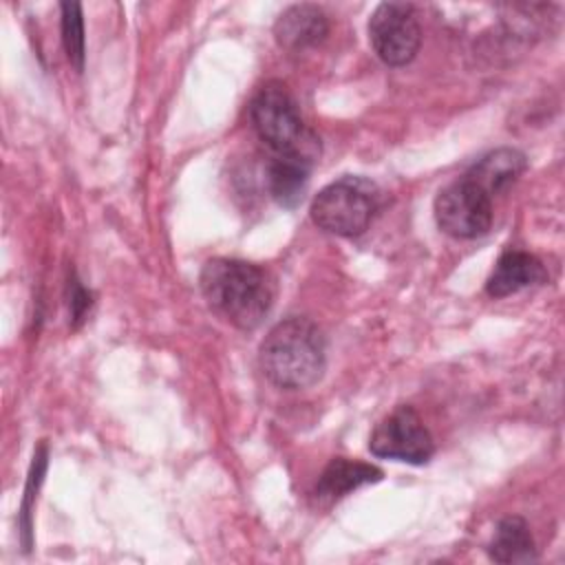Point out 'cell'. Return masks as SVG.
Returning a JSON list of instances; mask_svg holds the SVG:
<instances>
[{
    "instance_id": "2",
    "label": "cell",
    "mask_w": 565,
    "mask_h": 565,
    "mask_svg": "<svg viewBox=\"0 0 565 565\" xmlns=\"http://www.w3.org/2000/svg\"><path fill=\"white\" fill-rule=\"evenodd\" d=\"M258 364L263 375L278 388H309L327 366L324 335L309 318H285L260 342Z\"/></svg>"
},
{
    "instance_id": "9",
    "label": "cell",
    "mask_w": 565,
    "mask_h": 565,
    "mask_svg": "<svg viewBox=\"0 0 565 565\" xmlns=\"http://www.w3.org/2000/svg\"><path fill=\"white\" fill-rule=\"evenodd\" d=\"M545 278H547V271L534 254L521 252V249H508L499 256L486 282V294L490 298H505L525 287L539 285Z\"/></svg>"
},
{
    "instance_id": "11",
    "label": "cell",
    "mask_w": 565,
    "mask_h": 565,
    "mask_svg": "<svg viewBox=\"0 0 565 565\" xmlns=\"http://www.w3.org/2000/svg\"><path fill=\"white\" fill-rule=\"evenodd\" d=\"M527 168V159L516 148H497L488 154H483L479 161L472 163V168L463 174L475 185H479L490 199L494 194H501L508 190Z\"/></svg>"
},
{
    "instance_id": "4",
    "label": "cell",
    "mask_w": 565,
    "mask_h": 565,
    "mask_svg": "<svg viewBox=\"0 0 565 565\" xmlns=\"http://www.w3.org/2000/svg\"><path fill=\"white\" fill-rule=\"evenodd\" d=\"M380 207V190L364 177H342L311 201V221L335 236H360Z\"/></svg>"
},
{
    "instance_id": "15",
    "label": "cell",
    "mask_w": 565,
    "mask_h": 565,
    "mask_svg": "<svg viewBox=\"0 0 565 565\" xmlns=\"http://www.w3.org/2000/svg\"><path fill=\"white\" fill-rule=\"evenodd\" d=\"M62 13V42L68 62L82 71L84 68V18H82V7L77 2H62L60 4Z\"/></svg>"
},
{
    "instance_id": "5",
    "label": "cell",
    "mask_w": 565,
    "mask_h": 565,
    "mask_svg": "<svg viewBox=\"0 0 565 565\" xmlns=\"http://www.w3.org/2000/svg\"><path fill=\"white\" fill-rule=\"evenodd\" d=\"M369 42L388 66H406L419 51L422 26L408 2H382L369 18Z\"/></svg>"
},
{
    "instance_id": "14",
    "label": "cell",
    "mask_w": 565,
    "mask_h": 565,
    "mask_svg": "<svg viewBox=\"0 0 565 565\" xmlns=\"http://www.w3.org/2000/svg\"><path fill=\"white\" fill-rule=\"evenodd\" d=\"M44 470H46V444H40L33 461H31V470H29V479H26V488H24V497H22V508H20V539H22V547L24 552L31 550L33 543V525H31V514H33V503L38 497V488L44 479Z\"/></svg>"
},
{
    "instance_id": "3",
    "label": "cell",
    "mask_w": 565,
    "mask_h": 565,
    "mask_svg": "<svg viewBox=\"0 0 565 565\" xmlns=\"http://www.w3.org/2000/svg\"><path fill=\"white\" fill-rule=\"evenodd\" d=\"M249 119L256 135L274 154L298 157L313 163L320 157V139L300 117V110L282 82H267L249 104Z\"/></svg>"
},
{
    "instance_id": "16",
    "label": "cell",
    "mask_w": 565,
    "mask_h": 565,
    "mask_svg": "<svg viewBox=\"0 0 565 565\" xmlns=\"http://www.w3.org/2000/svg\"><path fill=\"white\" fill-rule=\"evenodd\" d=\"M93 300H90V291L75 278H68V311H71V324L77 329L86 316V311L90 309Z\"/></svg>"
},
{
    "instance_id": "1",
    "label": "cell",
    "mask_w": 565,
    "mask_h": 565,
    "mask_svg": "<svg viewBox=\"0 0 565 565\" xmlns=\"http://www.w3.org/2000/svg\"><path fill=\"white\" fill-rule=\"evenodd\" d=\"M210 309L241 331L256 329L271 309L274 287L267 271L238 258H212L199 274Z\"/></svg>"
},
{
    "instance_id": "13",
    "label": "cell",
    "mask_w": 565,
    "mask_h": 565,
    "mask_svg": "<svg viewBox=\"0 0 565 565\" xmlns=\"http://www.w3.org/2000/svg\"><path fill=\"white\" fill-rule=\"evenodd\" d=\"M488 554L497 563H532L536 561V545L530 525L521 516H505L497 523Z\"/></svg>"
},
{
    "instance_id": "7",
    "label": "cell",
    "mask_w": 565,
    "mask_h": 565,
    "mask_svg": "<svg viewBox=\"0 0 565 565\" xmlns=\"http://www.w3.org/2000/svg\"><path fill=\"white\" fill-rule=\"evenodd\" d=\"M435 218L452 238L483 236L492 225V199L468 177L448 183L435 199Z\"/></svg>"
},
{
    "instance_id": "6",
    "label": "cell",
    "mask_w": 565,
    "mask_h": 565,
    "mask_svg": "<svg viewBox=\"0 0 565 565\" xmlns=\"http://www.w3.org/2000/svg\"><path fill=\"white\" fill-rule=\"evenodd\" d=\"M369 450L382 459L422 466L433 457L435 441L419 413L413 406L402 404L373 428Z\"/></svg>"
},
{
    "instance_id": "12",
    "label": "cell",
    "mask_w": 565,
    "mask_h": 565,
    "mask_svg": "<svg viewBox=\"0 0 565 565\" xmlns=\"http://www.w3.org/2000/svg\"><path fill=\"white\" fill-rule=\"evenodd\" d=\"M311 166L313 163L298 157L274 154L265 172L269 196L282 207H296L305 194Z\"/></svg>"
},
{
    "instance_id": "8",
    "label": "cell",
    "mask_w": 565,
    "mask_h": 565,
    "mask_svg": "<svg viewBox=\"0 0 565 565\" xmlns=\"http://www.w3.org/2000/svg\"><path fill=\"white\" fill-rule=\"evenodd\" d=\"M329 33V20L324 11L316 4H291L287 7L276 24V42L287 51H302L324 42Z\"/></svg>"
},
{
    "instance_id": "10",
    "label": "cell",
    "mask_w": 565,
    "mask_h": 565,
    "mask_svg": "<svg viewBox=\"0 0 565 565\" xmlns=\"http://www.w3.org/2000/svg\"><path fill=\"white\" fill-rule=\"evenodd\" d=\"M382 477L384 472L373 463L335 457L324 466L322 475L318 477L313 497L318 503H333L362 486L377 483Z\"/></svg>"
}]
</instances>
